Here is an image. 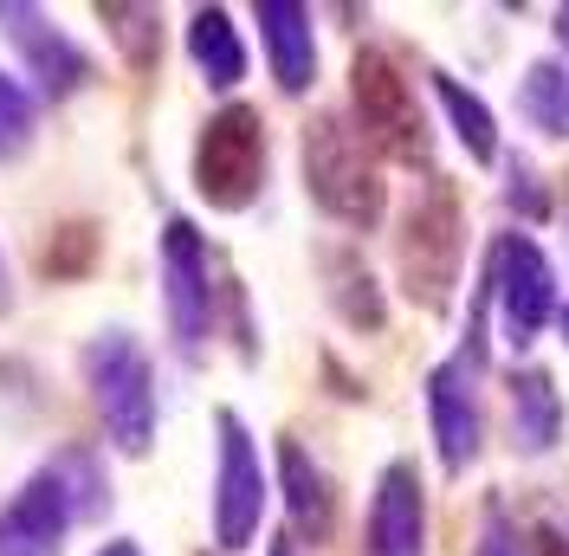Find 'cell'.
<instances>
[{"mask_svg":"<svg viewBox=\"0 0 569 556\" xmlns=\"http://www.w3.org/2000/svg\"><path fill=\"white\" fill-rule=\"evenodd\" d=\"M511 181H518V188H511V201H518V208H531V214H543V188H537V175L518 169Z\"/></svg>","mask_w":569,"mask_h":556,"instance_id":"cell-24","label":"cell"},{"mask_svg":"<svg viewBox=\"0 0 569 556\" xmlns=\"http://www.w3.org/2000/svg\"><path fill=\"white\" fill-rule=\"evenodd\" d=\"M213 434H220V466H213V544L220 550H247L259 537V518H266V466H259V447H252L247 420L233 408L213 415Z\"/></svg>","mask_w":569,"mask_h":556,"instance_id":"cell-7","label":"cell"},{"mask_svg":"<svg viewBox=\"0 0 569 556\" xmlns=\"http://www.w3.org/2000/svg\"><path fill=\"white\" fill-rule=\"evenodd\" d=\"M84 388L98 401L110 447L117 453H149L156 447V369L130 330H98L84 344Z\"/></svg>","mask_w":569,"mask_h":556,"instance_id":"cell-3","label":"cell"},{"mask_svg":"<svg viewBox=\"0 0 569 556\" xmlns=\"http://www.w3.org/2000/svg\"><path fill=\"white\" fill-rule=\"evenodd\" d=\"M98 556H142V550H137V544H130V537H117V544H104V550H98Z\"/></svg>","mask_w":569,"mask_h":556,"instance_id":"cell-26","label":"cell"},{"mask_svg":"<svg viewBox=\"0 0 569 556\" xmlns=\"http://www.w3.org/2000/svg\"><path fill=\"white\" fill-rule=\"evenodd\" d=\"M479 285L498 311V337L511 349H531L543 337V324L557 317V278H550V259L531 234H498Z\"/></svg>","mask_w":569,"mask_h":556,"instance_id":"cell-6","label":"cell"},{"mask_svg":"<svg viewBox=\"0 0 569 556\" xmlns=\"http://www.w3.org/2000/svg\"><path fill=\"white\" fill-rule=\"evenodd\" d=\"M305 188H311V201L330 220H343L356 234H369L382 220V208H389L376 149L343 117H311V130H305Z\"/></svg>","mask_w":569,"mask_h":556,"instance_id":"cell-2","label":"cell"},{"mask_svg":"<svg viewBox=\"0 0 569 556\" xmlns=\"http://www.w3.org/2000/svg\"><path fill=\"white\" fill-rule=\"evenodd\" d=\"M563 344H569V305H563Z\"/></svg>","mask_w":569,"mask_h":556,"instance_id":"cell-30","label":"cell"},{"mask_svg":"<svg viewBox=\"0 0 569 556\" xmlns=\"http://www.w3.org/2000/svg\"><path fill=\"white\" fill-rule=\"evenodd\" d=\"M362 556H427V492L408 459H389L382 479H376L369 524H362Z\"/></svg>","mask_w":569,"mask_h":556,"instance_id":"cell-10","label":"cell"},{"mask_svg":"<svg viewBox=\"0 0 569 556\" xmlns=\"http://www.w3.org/2000/svg\"><path fill=\"white\" fill-rule=\"evenodd\" d=\"M0 311H7V259H0Z\"/></svg>","mask_w":569,"mask_h":556,"instance_id":"cell-29","label":"cell"},{"mask_svg":"<svg viewBox=\"0 0 569 556\" xmlns=\"http://www.w3.org/2000/svg\"><path fill=\"white\" fill-rule=\"evenodd\" d=\"M511 427H518V453H550L563 440V395L543 369H525L511 383Z\"/></svg>","mask_w":569,"mask_h":556,"instance_id":"cell-16","label":"cell"},{"mask_svg":"<svg viewBox=\"0 0 569 556\" xmlns=\"http://www.w3.org/2000/svg\"><path fill=\"white\" fill-rule=\"evenodd\" d=\"M460 259H466V214L453 181H427L415 195V208L401 214V234H395V272L401 291L421 305V311H447L453 285H460Z\"/></svg>","mask_w":569,"mask_h":556,"instance_id":"cell-1","label":"cell"},{"mask_svg":"<svg viewBox=\"0 0 569 556\" xmlns=\"http://www.w3.org/2000/svg\"><path fill=\"white\" fill-rule=\"evenodd\" d=\"M104 20H117V39L130 52V66H149L156 59V7H98Z\"/></svg>","mask_w":569,"mask_h":556,"instance_id":"cell-22","label":"cell"},{"mask_svg":"<svg viewBox=\"0 0 569 556\" xmlns=\"http://www.w3.org/2000/svg\"><path fill=\"white\" fill-rule=\"evenodd\" d=\"M0 27H7V39L20 46V59H27V71H33V85H39V98H71V91L91 85V52H84L66 27H52V13L20 7V0H0Z\"/></svg>","mask_w":569,"mask_h":556,"instance_id":"cell-9","label":"cell"},{"mask_svg":"<svg viewBox=\"0 0 569 556\" xmlns=\"http://www.w3.org/2000/svg\"><path fill=\"white\" fill-rule=\"evenodd\" d=\"M525 550L531 556H569V518H537Z\"/></svg>","mask_w":569,"mask_h":556,"instance_id":"cell-23","label":"cell"},{"mask_svg":"<svg viewBox=\"0 0 569 556\" xmlns=\"http://www.w3.org/2000/svg\"><path fill=\"white\" fill-rule=\"evenodd\" d=\"M266 181V123L252 105H227L213 110L194 137V188L213 214H240L252 208Z\"/></svg>","mask_w":569,"mask_h":556,"instance_id":"cell-4","label":"cell"},{"mask_svg":"<svg viewBox=\"0 0 569 556\" xmlns=\"http://www.w3.org/2000/svg\"><path fill=\"white\" fill-rule=\"evenodd\" d=\"M162 305H169L176 349L201 356V344L213 330V266H208V240L181 214L162 227Z\"/></svg>","mask_w":569,"mask_h":556,"instance_id":"cell-8","label":"cell"},{"mask_svg":"<svg viewBox=\"0 0 569 556\" xmlns=\"http://www.w3.org/2000/svg\"><path fill=\"white\" fill-rule=\"evenodd\" d=\"M266 52H272V78H279L284 98H305L318 85V33H311V7L298 0H259L252 7Z\"/></svg>","mask_w":569,"mask_h":556,"instance_id":"cell-13","label":"cell"},{"mask_svg":"<svg viewBox=\"0 0 569 556\" xmlns=\"http://www.w3.org/2000/svg\"><path fill=\"white\" fill-rule=\"evenodd\" d=\"M52 479L66 486L71 518H78V524H91V518H104V512H110V473H104V459H98L91 447L52 453Z\"/></svg>","mask_w":569,"mask_h":556,"instance_id":"cell-20","label":"cell"},{"mask_svg":"<svg viewBox=\"0 0 569 556\" xmlns=\"http://www.w3.org/2000/svg\"><path fill=\"white\" fill-rule=\"evenodd\" d=\"M472 369L460 356L440 363L427 376V420H433V447H440V466L447 473H466L479 459V395H472Z\"/></svg>","mask_w":569,"mask_h":556,"instance_id":"cell-12","label":"cell"},{"mask_svg":"<svg viewBox=\"0 0 569 556\" xmlns=\"http://www.w3.org/2000/svg\"><path fill=\"white\" fill-rule=\"evenodd\" d=\"M557 39H563V46H569V7H563V13H557Z\"/></svg>","mask_w":569,"mask_h":556,"instance_id":"cell-28","label":"cell"},{"mask_svg":"<svg viewBox=\"0 0 569 556\" xmlns=\"http://www.w3.org/2000/svg\"><path fill=\"white\" fill-rule=\"evenodd\" d=\"M427 85H433L440 110L453 117V137L466 142V156H472V162H498V123H492V110H486V98L466 91L453 71H427Z\"/></svg>","mask_w":569,"mask_h":556,"instance_id":"cell-17","label":"cell"},{"mask_svg":"<svg viewBox=\"0 0 569 556\" xmlns=\"http://www.w3.org/2000/svg\"><path fill=\"white\" fill-rule=\"evenodd\" d=\"M323 266H330V305L350 317L356 330H382V324H389V305H382L376 278H369V266H362L356 252H330Z\"/></svg>","mask_w":569,"mask_h":556,"instance_id":"cell-19","label":"cell"},{"mask_svg":"<svg viewBox=\"0 0 569 556\" xmlns=\"http://www.w3.org/2000/svg\"><path fill=\"white\" fill-rule=\"evenodd\" d=\"M33 91L20 85V78H7L0 71V162H13L27 142H33Z\"/></svg>","mask_w":569,"mask_h":556,"instance_id":"cell-21","label":"cell"},{"mask_svg":"<svg viewBox=\"0 0 569 556\" xmlns=\"http://www.w3.org/2000/svg\"><path fill=\"white\" fill-rule=\"evenodd\" d=\"M298 550V537H272V556H291Z\"/></svg>","mask_w":569,"mask_h":556,"instance_id":"cell-27","label":"cell"},{"mask_svg":"<svg viewBox=\"0 0 569 556\" xmlns=\"http://www.w3.org/2000/svg\"><path fill=\"white\" fill-rule=\"evenodd\" d=\"M188 59H194V71L208 78L213 91H233L247 78V46L233 33L227 7H194V20H188Z\"/></svg>","mask_w":569,"mask_h":556,"instance_id":"cell-15","label":"cell"},{"mask_svg":"<svg viewBox=\"0 0 569 556\" xmlns=\"http://www.w3.org/2000/svg\"><path fill=\"white\" fill-rule=\"evenodd\" d=\"M518 110L537 137H569V71L557 59H537L525 78H518Z\"/></svg>","mask_w":569,"mask_h":556,"instance_id":"cell-18","label":"cell"},{"mask_svg":"<svg viewBox=\"0 0 569 556\" xmlns=\"http://www.w3.org/2000/svg\"><path fill=\"white\" fill-rule=\"evenodd\" d=\"M71 498L52 479V466H39L27 486L0 505V556H59L71 530Z\"/></svg>","mask_w":569,"mask_h":556,"instance_id":"cell-11","label":"cell"},{"mask_svg":"<svg viewBox=\"0 0 569 556\" xmlns=\"http://www.w3.org/2000/svg\"><path fill=\"white\" fill-rule=\"evenodd\" d=\"M279 486H284V512H291V537L323 544L337 530V492H330V473L311 459V447L298 434H279Z\"/></svg>","mask_w":569,"mask_h":556,"instance_id":"cell-14","label":"cell"},{"mask_svg":"<svg viewBox=\"0 0 569 556\" xmlns=\"http://www.w3.org/2000/svg\"><path fill=\"white\" fill-rule=\"evenodd\" d=\"M479 556H518L511 537H505V524H498V512H492V524H486V537H479Z\"/></svg>","mask_w":569,"mask_h":556,"instance_id":"cell-25","label":"cell"},{"mask_svg":"<svg viewBox=\"0 0 569 556\" xmlns=\"http://www.w3.org/2000/svg\"><path fill=\"white\" fill-rule=\"evenodd\" d=\"M350 105H356V130L369 149H382L395 162H427V123H421V98L401 78L382 46H362L350 66Z\"/></svg>","mask_w":569,"mask_h":556,"instance_id":"cell-5","label":"cell"}]
</instances>
